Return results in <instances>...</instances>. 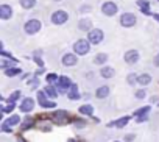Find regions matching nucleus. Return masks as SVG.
<instances>
[{"label": "nucleus", "mask_w": 159, "mask_h": 142, "mask_svg": "<svg viewBox=\"0 0 159 142\" xmlns=\"http://www.w3.org/2000/svg\"><path fill=\"white\" fill-rule=\"evenodd\" d=\"M73 50H75L76 55H86L91 50V42L88 39H78L73 44Z\"/></svg>", "instance_id": "obj_1"}, {"label": "nucleus", "mask_w": 159, "mask_h": 142, "mask_svg": "<svg viewBox=\"0 0 159 142\" xmlns=\"http://www.w3.org/2000/svg\"><path fill=\"white\" fill-rule=\"evenodd\" d=\"M41 22L38 21V19H30L28 22H25V25H24V30H25V33L27 34H36L39 30H41Z\"/></svg>", "instance_id": "obj_2"}, {"label": "nucleus", "mask_w": 159, "mask_h": 142, "mask_svg": "<svg viewBox=\"0 0 159 142\" xmlns=\"http://www.w3.org/2000/svg\"><path fill=\"white\" fill-rule=\"evenodd\" d=\"M67 19H69V14L64 10H58V11H55L52 14V22L55 25H62V24L67 22Z\"/></svg>", "instance_id": "obj_3"}, {"label": "nucleus", "mask_w": 159, "mask_h": 142, "mask_svg": "<svg viewBox=\"0 0 159 142\" xmlns=\"http://www.w3.org/2000/svg\"><path fill=\"white\" fill-rule=\"evenodd\" d=\"M103 38H105V34H103V31H102L100 28H94V30H91L89 34H88V41H89L91 44H100V42L103 41Z\"/></svg>", "instance_id": "obj_4"}, {"label": "nucleus", "mask_w": 159, "mask_h": 142, "mask_svg": "<svg viewBox=\"0 0 159 142\" xmlns=\"http://www.w3.org/2000/svg\"><path fill=\"white\" fill-rule=\"evenodd\" d=\"M52 120L55 123H58V125H66L69 122V114L66 111H56V112H53Z\"/></svg>", "instance_id": "obj_5"}, {"label": "nucleus", "mask_w": 159, "mask_h": 142, "mask_svg": "<svg viewBox=\"0 0 159 142\" xmlns=\"http://www.w3.org/2000/svg\"><path fill=\"white\" fill-rule=\"evenodd\" d=\"M120 24H122L123 27H126V28L134 27V24H136V16H134L133 13H125V14H122V17H120Z\"/></svg>", "instance_id": "obj_6"}, {"label": "nucleus", "mask_w": 159, "mask_h": 142, "mask_svg": "<svg viewBox=\"0 0 159 142\" xmlns=\"http://www.w3.org/2000/svg\"><path fill=\"white\" fill-rule=\"evenodd\" d=\"M72 86H73V85H72V81L69 80V77H64V75H62V77L58 78V91H59V92L64 94V92H67V89L72 88Z\"/></svg>", "instance_id": "obj_7"}, {"label": "nucleus", "mask_w": 159, "mask_h": 142, "mask_svg": "<svg viewBox=\"0 0 159 142\" xmlns=\"http://www.w3.org/2000/svg\"><path fill=\"white\" fill-rule=\"evenodd\" d=\"M102 11L105 16H114L117 13V5L114 2H105L102 7Z\"/></svg>", "instance_id": "obj_8"}, {"label": "nucleus", "mask_w": 159, "mask_h": 142, "mask_svg": "<svg viewBox=\"0 0 159 142\" xmlns=\"http://www.w3.org/2000/svg\"><path fill=\"white\" fill-rule=\"evenodd\" d=\"M139 52L137 50H128L126 53H125V62H128V64H134V62H137L139 61Z\"/></svg>", "instance_id": "obj_9"}, {"label": "nucleus", "mask_w": 159, "mask_h": 142, "mask_svg": "<svg viewBox=\"0 0 159 142\" xmlns=\"http://www.w3.org/2000/svg\"><path fill=\"white\" fill-rule=\"evenodd\" d=\"M76 62H78V58H76L75 53H66V55L62 56V64L67 66V67H72V66H75Z\"/></svg>", "instance_id": "obj_10"}, {"label": "nucleus", "mask_w": 159, "mask_h": 142, "mask_svg": "<svg viewBox=\"0 0 159 142\" xmlns=\"http://www.w3.org/2000/svg\"><path fill=\"white\" fill-rule=\"evenodd\" d=\"M33 108H34V100L30 98V97H27V98L20 103V111H22V112H31Z\"/></svg>", "instance_id": "obj_11"}, {"label": "nucleus", "mask_w": 159, "mask_h": 142, "mask_svg": "<svg viewBox=\"0 0 159 142\" xmlns=\"http://www.w3.org/2000/svg\"><path fill=\"white\" fill-rule=\"evenodd\" d=\"M11 14H13V8L10 7V5H0V17H2L3 21H7V19H10L11 17Z\"/></svg>", "instance_id": "obj_12"}, {"label": "nucleus", "mask_w": 159, "mask_h": 142, "mask_svg": "<svg viewBox=\"0 0 159 142\" xmlns=\"http://www.w3.org/2000/svg\"><path fill=\"white\" fill-rule=\"evenodd\" d=\"M114 69L112 67H108V66H105V67H102L100 69V75L103 77V78H112L114 77Z\"/></svg>", "instance_id": "obj_13"}, {"label": "nucleus", "mask_w": 159, "mask_h": 142, "mask_svg": "<svg viewBox=\"0 0 159 142\" xmlns=\"http://www.w3.org/2000/svg\"><path fill=\"white\" fill-rule=\"evenodd\" d=\"M129 122V117H120L119 120H116V122H111V123H108V126H116V128H123L126 123Z\"/></svg>", "instance_id": "obj_14"}, {"label": "nucleus", "mask_w": 159, "mask_h": 142, "mask_svg": "<svg viewBox=\"0 0 159 142\" xmlns=\"http://www.w3.org/2000/svg\"><path fill=\"white\" fill-rule=\"evenodd\" d=\"M91 27H92V22L89 19H81L78 22V28L81 31H88V30H91Z\"/></svg>", "instance_id": "obj_15"}, {"label": "nucleus", "mask_w": 159, "mask_h": 142, "mask_svg": "<svg viewBox=\"0 0 159 142\" xmlns=\"http://www.w3.org/2000/svg\"><path fill=\"white\" fill-rule=\"evenodd\" d=\"M95 95H97L98 98H105V97H108V95H109V86H100V88L97 89Z\"/></svg>", "instance_id": "obj_16"}, {"label": "nucleus", "mask_w": 159, "mask_h": 142, "mask_svg": "<svg viewBox=\"0 0 159 142\" xmlns=\"http://www.w3.org/2000/svg\"><path fill=\"white\" fill-rule=\"evenodd\" d=\"M67 97H69L70 100H78V98H80V92H78V88H76V85H73V86L69 89V92H67Z\"/></svg>", "instance_id": "obj_17"}, {"label": "nucleus", "mask_w": 159, "mask_h": 142, "mask_svg": "<svg viewBox=\"0 0 159 142\" xmlns=\"http://www.w3.org/2000/svg\"><path fill=\"white\" fill-rule=\"evenodd\" d=\"M150 81H151V77H150L148 74H142V75H139V77H137V83H139V85H142V86L148 85Z\"/></svg>", "instance_id": "obj_18"}, {"label": "nucleus", "mask_w": 159, "mask_h": 142, "mask_svg": "<svg viewBox=\"0 0 159 142\" xmlns=\"http://www.w3.org/2000/svg\"><path fill=\"white\" fill-rule=\"evenodd\" d=\"M106 61H108V55H106V53H98V55L94 58V62L98 64V66H100V64H105Z\"/></svg>", "instance_id": "obj_19"}, {"label": "nucleus", "mask_w": 159, "mask_h": 142, "mask_svg": "<svg viewBox=\"0 0 159 142\" xmlns=\"http://www.w3.org/2000/svg\"><path fill=\"white\" fill-rule=\"evenodd\" d=\"M80 112L84 114V116H91V114L94 112V108H92L91 105H83L81 108H80Z\"/></svg>", "instance_id": "obj_20"}, {"label": "nucleus", "mask_w": 159, "mask_h": 142, "mask_svg": "<svg viewBox=\"0 0 159 142\" xmlns=\"http://www.w3.org/2000/svg\"><path fill=\"white\" fill-rule=\"evenodd\" d=\"M20 5H22V8L30 10V8H33L36 5V0H20Z\"/></svg>", "instance_id": "obj_21"}, {"label": "nucleus", "mask_w": 159, "mask_h": 142, "mask_svg": "<svg viewBox=\"0 0 159 142\" xmlns=\"http://www.w3.org/2000/svg\"><path fill=\"white\" fill-rule=\"evenodd\" d=\"M147 112H150V106H143V108L137 109V111L134 112V116L139 119V117H145V114H147Z\"/></svg>", "instance_id": "obj_22"}, {"label": "nucleus", "mask_w": 159, "mask_h": 142, "mask_svg": "<svg viewBox=\"0 0 159 142\" xmlns=\"http://www.w3.org/2000/svg\"><path fill=\"white\" fill-rule=\"evenodd\" d=\"M19 122H20V117H19V116H11V117H10V119H8L5 123H7L8 126H14V125H17Z\"/></svg>", "instance_id": "obj_23"}, {"label": "nucleus", "mask_w": 159, "mask_h": 142, "mask_svg": "<svg viewBox=\"0 0 159 142\" xmlns=\"http://www.w3.org/2000/svg\"><path fill=\"white\" fill-rule=\"evenodd\" d=\"M137 5L142 8V11L145 14H150V11H148V2H145V0H137Z\"/></svg>", "instance_id": "obj_24"}, {"label": "nucleus", "mask_w": 159, "mask_h": 142, "mask_svg": "<svg viewBox=\"0 0 159 142\" xmlns=\"http://www.w3.org/2000/svg\"><path fill=\"white\" fill-rule=\"evenodd\" d=\"M17 74H20V69H7L5 70V75L7 77H14Z\"/></svg>", "instance_id": "obj_25"}, {"label": "nucleus", "mask_w": 159, "mask_h": 142, "mask_svg": "<svg viewBox=\"0 0 159 142\" xmlns=\"http://www.w3.org/2000/svg\"><path fill=\"white\" fill-rule=\"evenodd\" d=\"M45 94H47L48 97H52V98H55V97H56V91H55V88H53L52 85L45 88Z\"/></svg>", "instance_id": "obj_26"}, {"label": "nucleus", "mask_w": 159, "mask_h": 142, "mask_svg": "<svg viewBox=\"0 0 159 142\" xmlns=\"http://www.w3.org/2000/svg\"><path fill=\"white\" fill-rule=\"evenodd\" d=\"M39 105H41L42 108H55V105H56V103H55V102H50V100H44V102H42V103H39Z\"/></svg>", "instance_id": "obj_27"}, {"label": "nucleus", "mask_w": 159, "mask_h": 142, "mask_svg": "<svg viewBox=\"0 0 159 142\" xmlns=\"http://www.w3.org/2000/svg\"><path fill=\"white\" fill-rule=\"evenodd\" d=\"M56 80H58V78H56V75H55V74H48V75H47V83H50V85H52V83H55Z\"/></svg>", "instance_id": "obj_28"}, {"label": "nucleus", "mask_w": 159, "mask_h": 142, "mask_svg": "<svg viewBox=\"0 0 159 142\" xmlns=\"http://www.w3.org/2000/svg\"><path fill=\"white\" fill-rule=\"evenodd\" d=\"M19 95H20V92H19V91H16L14 94H11V95H10V98H8V102H10V103H14V100H16V98H17Z\"/></svg>", "instance_id": "obj_29"}, {"label": "nucleus", "mask_w": 159, "mask_h": 142, "mask_svg": "<svg viewBox=\"0 0 159 142\" xmlns=\"http://www.w3.org/2000/svg\"><path fill=\"white\" fill-rule=\"evenodd\" d=\"M134 81H137V75H136V74H131V75L128 77V83H129V85H133Z\"/></svg>", "instance_id": "obj_30"}, {"label": "nucleus", "mask_w": 159, "mask_h": 142, "mask_svg": "<svg viewBox=\"0 0 159 142\" xmlns=\"http://www.w3.org/2000/svg\"><path fill=\"white\" fill-rule=\"evenodd\" d=\"M145 94H147V92H145V89H139V91L136 92V97H137V98H143V97H145Z\"/></svg>", "instance_id": "obj_31"}, {"label": "nucleus", "mask_w": 159, "mask_h": 142, "mask_svg": "<svg viewBox=\"0 0 159 142\" xmlns=\"http://www.w3.org/2000/svg\"><path fill=\"white\" fill-rule=\"evenodd\" d=\"M13 109H14V103H10L7 108H2V111H3V112H11Z\"/></svg>", "instance_id": "obj_32"}, {"label": "nucleus", "mask_w": 159, "mask_h": 142, "mask_svg": "<svg viewBox=\"0 0 159 142\" xmlns=\"http://www.w3.org/2000/svg\"><path fill=\"white\" fill-rule=\"evenodd\" d=\"M31 122H33L31 119H27V120L24 122V125H22V128H24V130H25V128H30V125H31Z\"/></svg>", "instance_id": "obj_33"}, {"label": "nucleus", "mask_w": 159, "mask_h": 142, "mask_svg": "<svg viewBox=\"0 0 159 142\" xmlns=\"http://www.w3.org/2000/svg\"><path fill=\"white\" fill-rule=\"evenodd\" d=\"M133 139H134V134H128V136H125V140H126V142H131Z\"/></svg>", "instance_id": "obj_34"}, {"label": "nucleus", "mask_w": 159, "mask_h": 142, "mask_svg": "<svg viewBox=\"0 0 159 142\" xmlns=\"http://www.w3.org/2000/svg\"><path fill=\"white\" fill-rule=\"evenodd\" d=\"M154 66L159 67V55H156V58H154Z\"/></svg>", "instance_id": "obj_35"}, {"label": "nucleus", "mask_w": 159, "mask_h": 142, "mask_svg": "<svg viewBox=\"0 0 159 142\" xmlns=\"http://www.w3.org/2000/svg\"><path fill=\"white\" fill-rule=\"evenodd\" d=\"M151 16H153V17H154V19H156V21H159V14H156V13H153V14H151Z\"/></svg>", "instance_id": "obj_36"}, {"label": "nucleus", "mask_w": 159, "mask_h": 142, "mask_svg": "<svg viewBox=\"0 0 159 142\" xmlns=\"http://www.w3.org/2000/svg\"><path fill=\"white\" fill-rule=\"evenodd\" d=\"M83 11H91V7H83Z\"/></svg>", "instance_id": "obj_37"}, {"label": "nucleus", "mask_w": 159, "mask_h": 142, "mask_svg": "<svg viewBox=\"0 0 159 142\" xmlns=\"http://www.w3.org/2000/svg\"><path fill=\"white\" fill-rule=\"evenodd\" d=\"M114 142H119V140H114Z\"/></svg>", "instance_id": "obj_38"}]
</instances>
